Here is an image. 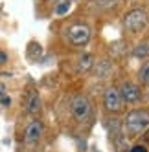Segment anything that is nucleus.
Listing matches in <instances>:
<instances>
[{
  "instance_id": "1",
  "label": "nucleus",
  "mask_w": 149,
  "mask_h": 152,
  "mask_svg": "<svg viewBox=\"0 0 149 152\" xmlns=\"http://www.w3.org/2000/svg\"><path fill=\"white\" fill-rule=\"evenodd\" d=\"M149 126V110L138 108V110H131L125 117V130L129 134H140Z\"/></svg>"
},
{
  "instance_id": "2",
  "label": "nucleus",
  "mask_w": 149,
  "mask_h": 152,
  "mask_svg": "<svg viewBox=\"0 0 149 152\" xmlns=\"http://www.w3.org/2000/svg\"><path fill=\"white\" fill-rule=\"evenodd\" d=\"M66 39L74 46H85L90 40V28L83 22H74L66 29Z\"/></svg>"
},
{
  "instance_id": "3",
  "label": "nucleus",
  "mask_w": 149,
  "mask_h": 152,
  "mask_svg": "<svg viewBox=\"0 0 149 152\" xmlns=\"http://www.w3.org/2000/svg\"><path fill=\"white\" fill-rule=\"evenodd\" d=\"M123 26H125L127 31H131V33H138V31H142L147 26V13L142 7L131 9L123 18Z\"/></svg>"
},
{
  "instance_id": "4",
  "label": "nucleus",
  "mask_w": 149,
  "mask_h": 152,
  "mask_svg": "<svg viewBox=\"0 0 149 152\" xmlns=\"http://www.w3.org/2000/svg\"><path fill=\"white\" fill-rule=\"evenodd\" d=\"M70 112H72L76 121H87L90 117V112H92L90 101L85 95H76L70 103Z\"/></svg>"
},
{
  "instance_id": "5",
  "label": "nucleus",
  "mask_w": 149,
  "mask_h": 152,
  "mask_svg": "<svg viewBox=\"0 0 149 152\" xmlns=\"http://www.w3.org/2000/svg\"><path fill=\"white\" fill-rule=\"evenodd\" d=\"M118 94L122 97V101L125 103H138V99H140V88L134 83H123Z\"/></svg>"
},
{
  "instance_id": "6",
  "label": "nucleus",
  "mask_w": 149,
  "mask_h": 152,
  "mask_svg": "<svg viewBox=\"0 0 149 152\" xmlns=\"http://www.w3.org/2000/svg\"><path fill=\"white\" fill-rule=\"evenodd\" d=\"M103 104H105V108H107L109 112H118L122 108V97H120L118 90H116V88H109L107 92H105Z\"/></svg>"
},
{
  "instance_id": "7",
  "label": "nucleus",
  "mask_w": 149,
  "mask_h": 152,
  "mask_svg": "<svg viewBox=\"0 0 149 152\" xmlns=\"http://www.w3.org/2000/svg\"><path fill=\"white\" fill-rule=\"evenodd\" d=\"M41 136H42V123L35 119V121H31L26 126V130H24V141H26L28 145H33V143L39 141Z\"/></svg>"
},
{
  "instance_id": "8",
  "label": "nucleus",
  "mask_w": 149,
  "mask_h": 152,
  "mask_svg": "<svg viewBox=\"0 0 149 152\" xmlns=\"http://www.w3.org/2000/svg\"><path fill=\"white\" fill-rule=\"evenodd\" d=\"M26 110L30 114H39L41 110V97L35 90H30L28 92V97H26Z\"/></svg>"
},
{
  "instance_id": "9",
  "label": "nucleus",
  "mask_w": 149,
  "mask_h": 152,
  "mask_svg": "<svg viewBox=\"0 0 149 152\" xmlns=\"http://www.w3.org/2000/svg\"><path fill=\"white\" fill-rule=\"evenodd\" d=\"M92 55L90 53H83V55H79V62H77V68L79 70H90L92 68Z\"/></svg>"
},
{
  "instance_id": "10",
  "label": "nucleus",
  "mask_w": 149,
  "mask_h": 152,
  "mask_svg": "<svg viewBox=\"0 0 149 152\" xmlns=\"http://www.w3.org/2000/svg\"><path fill=\"white\" fill-rule=\"evenodd\" d=\"M133 55L138 57V59L147 57V55H149V44H140V46H136L134 51H133Z\"/></svg>"
},
{
  "instance_id": "11",
  "label": "nucleus",
  "mask_w": 149,
  "mask_h": 152,
  "mask_svg": "<svg viewBox=\"0 0 149 152\" xmlns=\"http://www.w3.org/2000/svg\"><path fill=\"white\" fill-rule=\"evenodd\" d=\"M70 6H72V4H70V0H65V2H61V4L55 7V15H57V17L66 15V13L70 11Z\"/></svg>"
},
{
  "instance_id": "12",
  "label": "nucleus",
  "mask_w": 149,
  "mask_h": 152,
  "mask_svg": "<svg viewBox=\"0 0 149 152\" xmlns=\"http://www.w3.org/2000/svg\"><path fill=\"white\" fill-rule=\"evenodd\" d=\"M140 79H142V83H149V62H145L140 68Z\"/></svg>"
},
{
  "instance_id": "13",
  "label": "nucleus",
  "mask_w": 149,
  "mask_h": 152,
  "mask_svg": "<svg viewBox=\"0 0 149 152\" xmlns=\"http://www.w3.org/2000/svg\"><path fill=\"white\" fill-rule=\"evenodd\" d=\"M33 51H35V55L39 57L42 50H41V46H39V44H35V42H31V44H30V48H28V55L31 57V55H33ZM37 57H35V59H37Z\"/></svg>"
},
{
  "instance_id": "14",
  "label": "nucleus",
  "mask_w": 149,
  "mask_h": 152,
  "mask_svg": "<svg viewBox=\"0 0 149 152\" xmlns=\"http://www.w3.org/2000/svg\"><path fill=\"white\" fill-rule=\"evenodd\" d=\"M109 68H111L109 62H101V64H98V68H96V70H98L96 73H98V75H105V73H107L105 70H109Z\"/></svg>"
},
{
  "instance_id": "15",
  "label": "nucleus",
  "mask_w": 149,
  "mask_h": 152,
  "mask_svg": "<svg viewBox=\"0 0 149 152\" xmlns=\"http://www.w3.org/2000/svg\"><path fill=\"white\" fill-rule=\"evenodd\" d=\"M0 104H2V106H9V104H11V97L2 95V97H0Z\"/></svg>"
},
{
  "instance_id": "16",
  "label": "nucleus",
  "mask_w": 149,
  "mask_h": 152,
  "mask_svg": "<svg viewBox=\"0 0 149 152\" xmlns=\"http://www.w3.org/2000/svg\"><path fill=\"white\" fill-rule=\"evenodd\" d=\"M6 62H7V55H6V51L0 50V66H2V64H6Z\"/></svg>"
},
{
  "instance_id": "17",
  "label": "nucleus",
  "mask_w": 149,
  "mask_h": 152,
  "mask_svg": "<svg viewBox=\"0 0 149 152\" xmlns=\"http://www.w3.org/2000/svg\"><path fill=\"white\" fill-rule=\"evenodd\" d=\"M131 152H147V148H145V147H142V145H136V147H133V148H131Z\"/></svg>"
},
{
  "instance_id": "18",
  "label": "nucleus",
  "mask_w": 149,
  "mask_h": 152,
  "mask_svg": "<svg viewBox=\"0 0 149 152\" xmlns=\"http://www.w3.org/2000/svg\"><path fill=\"white\" fill-rule=\"evenodd\" d=\"M4 92H6V88H4V86H2V84H0V97H2V95H4Z\"/></svg>"
}]
</instances>
